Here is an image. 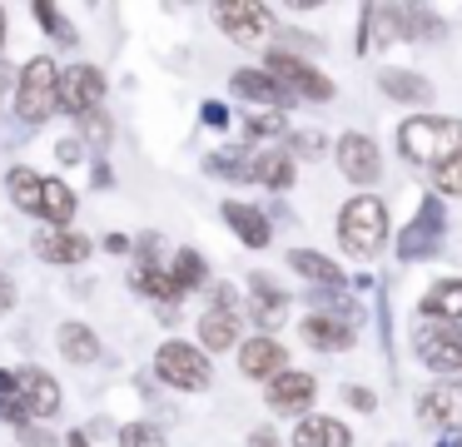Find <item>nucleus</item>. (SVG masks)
Returning a JSON list of instances; mask_svg holds the SVG:
<instances>
[{
  "mask_svg": "<svg viewBox=\"0 0 462 447\" xmlns=\"http://www.w3.org/2000/svg\"><path fill=\"white\" fill-rule=\"evenodd\" d=\"M398 154L418 169H442L462 154V119L448 115H408L398 125Z\"/></svg>",
  "mask_w": 462,
  "mask_h": 447,
  "instance_id": "1",
  "label": "nucleus"
},
{
  "mask_svg": "<svg viewBox=\"0 0 462 447\" xmlns=\"http://www.w3.org/2000/svg\"><path fill=\"white\" fill-rule=\"evenodd\" d=\"M388 238H393V219H388V204L378 194H353L338 209V244L348 258L373 264L388 248Z\"/></svg>",
  "mask_w": 462,
  "mask_h": 447,
  "instance_id": "2",
  "label": "nucleus"
},
{
  "mask_svg": "<svg viewBox=\"0 0 462 447\" xmlns=\"http://www.w3.org/2000/svg\"><path fill=\"white\" fill-rule=\"evenodd\" d=\"M393 248H398V264H428V258H438L442 248H448V199L422 194L418 214L408 219V228H402L398 238H393Z\"/></svg>",
  "mask_w": 462,
  "mask_h": 447,
  "instance_id": "3",
  "label": "nucleus"
},
{
  "mask_svg": "<svg viewBox=\"0 0 462 447\" xmlns=\"http://www.w3.org/2000/svg\"><path fill=\"white\" fill-rule=\"evenodd\" d=\"M60 75L55 55H31L21 65V85H15V115L25 125H45V119L60 109Z\"/></svg>",
  "mask_w": 462,
  "mask_h": 447,
  "instance_id": "4",
  "label": "nucleus"
},
{
  "mask_svg": "<svg viewBox=\"0 0 462 447\" xmlns=\"http://www.w3.org/2000/svg\"><path fill=\"white\" fill-rule=\"evenodd\" d=\"M154 377L174 393H204L214 383V363L199 343H184V338H164L154 348Z\"/></svg>",
  "mask_w": 462,
  "mask_h": 447,
  "instance_id": "5",
  "label": "nucleus"
},
{
  "mask_svg": "<svg viewBox=\"0 0 462 447\" xmlns=\"http://www.w3.org/2000/svg\"><path fill=\"white\" fill-rule=\"evenodd\" d=\"M244 318H249L244 298L234 293L229 284H214L209 308L199 313V348H204V353H239V343H244V333H239Z\"/></svg>",
  "mask_w": 462,
  "mask_h": 447,
  "instance_id": "6",
  "label": "nucleus"
},
{
  "mask_svg": "<svg viewBox=\"0 0 462 447\" xmlns=\"http://www.w3.org/2000/svg\"><path fill=\"white\" fill-rule=\"evenodd\" d=\"M412 358L438 377H462V328L457 323H418Z\"/></svg>",
  "mask_w": 462,
  "mask_h": 447,
  "instance_id": "7",
  "label": "nucleus"
},
{
  "mask_svg": "<svg viewBox=\"0 0 462 447\" xmlns=\"http://www.w3.org/2000/svg\"><path fill=\"white\" fill-rule=\"evenodd\" d=\"M263 70H273V75H279L283 85L293 89V95H299V99H313V105H328V99L338 95V85H333V79L323 75V70L313 65V60L293 55V50H283V45H273V50H269Z\"/></svg>",
  "mask_w": 462,
  "mask_h": 447,
  "instance_id": "8",
  "label": "nucleus"
},
{
  "mask_svg": "<svg viewBox=\"0 0 462 447\" xmlns=\"http://www.w3.org/2000/svg\"><path fill=\"white\" fill-rule=\"evenodd\" d=\"M105 89H110V79H105L100 65H90V60H75V65H65V75H60V115H70V119L100 115Z\"/></svg>",
  "mask_w": 462,
  "mask_h": 447,
  "instance_id": "9",
  "label": "nucleus"
},
{
  "mask_svg": "<svg viewBox=\"0 0 462 447\" xmlns=\"http://www.w3.org/2000/svg\"><path fill=\"white\" fill-rule=\"evenodd\" d=\"M333 164H338V174L348 179V184L373 189L383 179V149H378V139H373V135L348 129V135L333 139Z\"/></svg>",
  "mask_w": 462,
  "mask_h": 447,
  "instance_id": "10",
  "label": "nucleus"
},
{
  "mask_svg": "<svg viewBox=\"0 0 462 447\" xmlns=\"http://www.w3.org/2000/svg\"><path fill=\"white\" fill-rule=\"evenodd\" d=\"M214 25H219L234 45H263V40L273 35V5L229 0V5H214Z\"/></svg>",
  "mask_w": 462,
  "mask_h": 447,
  "instance_id": "11",
  "label": "nucleus"
},
{
  "mask_svg": "<svg viewBox=\"0 0 462 447\" xmlns=\"http://www.w3.org/2000/svg\"><path fill=\"white\" fill-rule=\"evenodd\" d=\"M313 397H319V377H313L309 368H289L283 377H273V383H269L263 403H269L273 417H293V423H299V417H309Z\"/></svg>",
  "mask_w": 462,
  "mask_h": 447,
  "instance_id": "12",
  "label": "nucleus"
},
{
  "mask_svg": "<svg viewBox=\"0 0 462 447\" xmlns=\"http://www.w3.org/2000/svg\"><path fill=\"white\" fill-rule=\"evenodd\" d=\"M418 423L432 433H462V377H438L418 403Z\"/></svg>",
  "mask_w": 462,
  "mask_h": 447,
  "instance_id": "13",
  "label": "nucleus"
},
{
  "mask_svg": "<svg viewBox=\"0 0 462 447\" xmlns=\"http://www.w3.org/2000/svg\"><path fill=\"white\" fill-rule=\"evenodd\" d=\"M229 89L239 99H249V105H263V109H289L293 99H299L273 70H263V65H239L229 75Z\"/></svg>",
  "mask_w": 462,
  "mask_h": 447,
  "instance_id": "14",
  "label": "nucleus"
},
{
  "mask_svg": "<svg viewBox=\"0 0 462 447\" xmlns=\"http://www.w3.org/2000/svg\"><path fill=\"white\" fill-rule=\"evenodd\" d=\"M239 373L249 383H273V377L289 373V348L279 343L273 333H254L239 343Z\"/></svg>",
  "mask_w": 462,
  "mask_h": 447,
  "instance_id": "15",
  "label": "nucleus"
},
{
  "mask_svg": "<svg viewBox=\"0 0 462 447\" xmlns=\"http://www.w3.org/2000/svg\"><path fill=\"white\" fill-rule=\"evenodd\" d=\"M31 254L41 258V264L75 268L95 254V244H90V234H75V228H41V234L31 238Z\"/></svg>",
  "mask_w": 462,
  "mask_h": 447,
  "instance_id": "16",
  "label": "nucleus"
},
{
  "mask_svg": "<svg viewBox=\"0 0 462 447\" xmlns=\"http://www.w3.org/2000/svg\"><path fill=\"white\" fill-rule=\"evenodd\" d=\"M244 308H249V318H254V328H259V333H273V328L289 323V293H283L269 274H254L249 278Z\"/></svg>",
  "mask_w": 462,
  "mask_h": 447,
  "instance_id": "17",
  "label": "nucleus"
},
{
  "mask_svg": "<svg viewBox=\"0 0 462 447\" xmlns=\"http://www.w3.org/2000/svg\"><path fill=\"white\" fill-rule=\"evenodd\" d=\"M219 219L229 224V234L239 238L244 248H269V244H273V219H269V209L244 204V199H224V204H219Z\"/></svg>",
  "mask_w": 462,
  "mask_h": 447,
  "instance_id": "18",
  "label": "nucleus"
},
{
  "mask_svg": "<svg viewBox=\"0 0 462 447\" xmlns=\"http://www.w3.org/2000/svg\"><path fill=\"white\" fill-rule=\"evenodd\" d=\"M21 407L31 423H45V417L60 413V383H55V373H45V368H21Z\"/></svg>",
  "mask_w": 462,
  "mask_h": 447,
  "instance_id": "19",
  "label": "nucleus"
},
{
  "mask_svg": "<svg viewBox=\"0 0 462 447\" xmlns=\"http://www.w3.org/2000/svg\"><path fill=\"white\" fill-rule=\"evenodd\" d=\"M289 447H353V427L333 413H309L293 423Z\"/></svg>",
  "mask_w": 462,
  "mask_h": 447,
  "instance_id": "20",
  "label": "nucleus"
},
{
  "mask_svg": "<svg viewBox=\"0 0 462 447\" xmlns=\"http://www.w3.org/2000/svg\"><path fill=\"white\" fill-rule=\"evenodd\" d=\"M130 288L144 298H154V308H180L184 288L174 284L170 264H160V258H140V264L130 268Z\"/></svg>",
  "mask_w": 462,
  "mask_h": 447,
  "instance_id": "21",
  "label": "nucleus"
},
{
  "mask_svg": "<svg viewBox=\"0 0 462 447\" xmlns=\"http://www.w3.org/2000/svg\"><path fill=\"white\" fill-rule=\"evenodd\" d=\"M55 348H60V358H65V363H75V368L100 363V353H105L100 333H95L90 323H80V318H65V323L55 328Z\"/></svg>",
  "mask_w": 462,
  "mask_h": 447,
  "instance_id": "22",
  "label": "nucleus"
},
{
  "mask_svg": "<svg viewBox=\"0 0 462 447\" xmlns=\"http://www.w3.org/2000/svg\"><path fill=\"white\" fill-rule=\"evenodd\" d=\"M299 338L309 348H319V353H348L353 338H358V328L343 323V318H328V313H309L299 323Z\"/></svg>",
  "mask_w": 462,
  "mask_h": 447,
  "instance_id": "23",
  "label": "nucleus"
},
{
  "mask_svg": "<svg viewBox=\"0 0 462 447\" xmlns=\"http://www.w3.org/2000/svg\"><path fill=\"white\" fill-rule=\"evenodd\" d=\"M422 323H457L462 318V278H438L428 284V293L418 298Z\"/></svg>",
  "mask_w": 462,
  "mask_h": 447,
  "instance_id": "24",
  "label": "nucleus"
},
{
  "mask_svg": "<svg viewBox=\"0 0 462 447\" xmlns=\"http://www.w3.org/2000/svg\"><path fill=\"white\" fill-rule=\"evenodd\" d=\"M378 89L388 99H398V105H432V85L422 75H412V70H398V65H388V70H378Z\"/></svg>",
  "mask_w": 462,
  "mask_h": 447,
  "instance_id": "25",
  "label": "nucleus"
},
{
  "mask_svg": "<svg viewBox=\"0 0 462 447\" xmlns=\"http://www.w3.org/2000/svg\"><path fill=\"white\" fill-rule=\"evenodd\" d=\"M5 194L21 214H35L41 219V199H45V174H35L31 164H11L5 169Z\"/></svg>",
  "mask_w": 462,
  "mask_h": 447,
  "instance_id": "26",
  "label": "nucleus"
},
{
  "mask_svg": "<svg viewBox=\"0 0 462 447\" xmlns=\"http://www.w3.org/2000/svg\"><path fill=\"white\" fill-rule=\"evenodd\" d=\"M289 268L303 274L313 288H343V268L328 254H319V248H289Z\"/></svg>",
  "mask_w": 462,
  "mask_h": 447,
  "instance_id": "27",
  "label": "nucleus"
},
{
  "mask_svg": "<svg viewBox=\"0 0 462 447\" xmlns=\"http://www.w3.org/2000/svg\"><path fill=\"white\" fill-rule=\"evenodd\" d=\"M75 209H80L75 189L65 184V179H45V199H41L45 228H70V224H75Z\"/></svg>",
  "mask_w": 462,
  "mask_h": 447,
  "instance_id": "28",
  "label": "nucleus"
},
{
  "mask_svg": "<svg viewBox=\"0 0 462 447\" xmlns=\"http://www.w3.org/2000/svg\"><path fill=\"white\" fill-rule=\"evenodd\" d=\"M293 179H299V159H293L289 149H283V154H254V184L283 194V189H293Z\"/></svg>",
  "mask_w": 462,
  "mask_h": 447,
  "instance_id": "29",
  "label": "nucleus"
},
{
  "mask_svg": "<svg viewBox=\"0 0 462 447\" xmlns=\"http://www.w3.org/2000/svg\"><path fill=\"white\" fill-rule=\"evenodd\" d=\"M204 169L219 179H239V184H254V154L239 144H219L209 159H204Z\"/></svg>",
  "mask_w": 462,
  "mask_h": 447,
  "instance_id": "30",
  "label": "nucleus"
},
{
  "mask_svg": "<svg viewBox=\"0 0 462 447\" xmlns=\"http://www.w3.org/2000/svg\"><path fill=\"white\" fill-rule=\"evenodd\" d=\"M31 15H35V25H41L45 35L55 40V45H65V50H75V45H80V30L70 25V15H65L60 5H51V0H35V5H31Z\"/></svg>",
  "mask_w": 462,
  "mask_h": 447,
  "instance_id": "31",
  "label": "nucleus"
},
{
  "mask_svg": "<svg viewBox=\"0 0 462 447\" xmlns=\"http://www.w3.org/2000/svg\"><path fill=\"white\" fill-rule=\"evenodd\" d=\"M398 10V35L402 40H442L448 30H442V20L432 15L428 5H393Z\"/></svg>",
  "mask_w": 462,
  "mask_h": 447,
  "instance_id": "32",
  "label": "nucleus"
},
{
  "mask_svg": "<svg viewBox=\"0 0 462 447\" xmlns=\"http://www.w3.org/2000/svg\"><path fill=\"white\" fill-rule=\"evenodd\" d=\"M170 274H174V284H180L184 293L209 288V264H204L199 248H174V254H170Z\"/></svg>",
  "mask_w": 462,
  "mask_h": 447,
  "instance_id": "33",
  "label": "nucleus"
},
{
  "mask_svg": "<svg viewBox=\"0 0 462 447\" xmlns=\"http://www.w3.org/2000/svg\"><path fill=\"white\" fill-rule=\"evenodd\" d=\"M309 303H313V313L343 318V323H353V328L363 323V303H358L353 293H343V288H313V293H309Z\"/></svg>",
  "mask_w": 462,
  "mask_h": 447,
  "instance_id": "34",
  "label": "nucleus"
},
{
  "mask_svg": "<svg viewBox=\"0 0 462 447\" xmlns=\"http://www.w3.org/2000/svg\"><path fill=\"white\" fill-rule=\"evenodd\" d=\"M289 119L279 115V109H263V115H244V139L249 144H269V139H283L289 144Z\"/></svg>",
  "mask_w": 462,
  "mask_h": 447,
  "instance_id": "35",
  "label": "nucleus"
},
{
  "mask_svg": "<svg viewBox=\"0 0 462 447\" xmlns=\"http://www.w3.org/2000/svg\"><path fill=\"white\" fill-rule=\"evenodd\" d=\"M289 154L293 159H323V154H333V144L319 135V129H293V135H289Z\"/></svg>",
  "mask_w": 462,
  "mask_h": 447,
  "instance_id": "36",
  "label": "nucleus"
},
{
  "mask_svg": "<svg viewBox=\"0 0 462 447\" xmlns=\"http://www.w3.org/2000/svg\"><path fill=\"white\" fill-rule=\"evenodd\" d=\"M115 437H120V447H170V437L154 423H125Z\"/></svg>",
  "mask_w": 462,
  "mask_h": 447,
  "instance_id": "37",
  "label": "nucleus"
},
{
  "mask_svg": "<svg viewBox=\"0 0 462 447\" xmlns=\"http://www.w3.org/2000/svg\"><path fill=\"white\" fill-rule=\"evenodd\" d=\"M432 194L442 199H462V154L448 159L442 169H432Z\"/></svg>",
  "mask_w": 462,
  "mask_h": 447,
  "instance_id": "38",
  "label": "nucleus"
},
{
  "mask_svg": "<svg viewBox=\"0 0 462 447\" xmlns=\"http://www.w3.org/2000/svg\"><path fill=\"white\" fill-rule=\"evenodd\" d=\"M80 129H85V139H90V144H95V159H100L105 149H110V135H115V129H110V115H105V109H100V115L80 119Z\"/></svg>",
  "mask_w": 462,
  "mask_h": 447,
  "instance_id": "39",
  "label": "nucleus"
},
{
  "mask_svg": "<svg viewBox=\"0 0 462 447\" xmlns=\"http://www.w3.org/2000/svg\"><path fill=\"white\" fill-rule=\"evenodd\" d=\"M15 442L21 447H55V433H41V423H25V427H15Z\"/></svg>",
  "mask_w": 462,
  "mask_h": 447,
  "instance_id": "40",
  "label": "nucleus"
},
{
  "mask_svg": "<svg viewBox=\"0 0 462 447\" xmlns=\"http://www.w3.org/2000/svg\"><path fill=\"white\" fill-rule=\"evenodd\" d=\"M199 119H204L209 129H224V125H229V105H224V99H204V105H199Z\"/></svg>",
  "mask_w": 462,
  "mask_h": 447,
  "instance_id": "41",
  "label": "nucleus"
},
{
  "mask_svg": "<svg viewBox=\"0 0 462 447\" xmlns=\"http://www.w3.org/2000/svg\"><path fill=\"white\" fill-rule=\"evenodd\" d=\"M283 35H289V45H283V50H293V55H303V60H309L313 50H319V40H313V30H283Z\"/></svg>",
  "mask_w": 462,
  "mask_h": 447,
  "instance_id": "42",
  "label": "nucleus"
},
{
  "mask_svg": "<svg viewBox=\"0 0 462 447\" xmlns=\"http://www.w3.org/2000/svg\"><path fill=\"white\" fill-rule=\"evenodd\" d=\"M55 159H60V164H80L85 159V139H60V144H55Z\"/></svg>",
  "mask_w": 462,
  "mask_h": 447,
  "instance_id": "43",
  "label": "nucleus"
},
{
  "mask_svg": "<svg viewBox=\"0 0 462 447\" xmlns=\"http://www.w3.org/2000/svg\"><path fill=\"white\" fill-rule=\"evenodd\" d=\"M343 397H348V403L358 407V413H373V407H378V397H373L363 383H348V387H343Z\"/></svg>",
  "mask_w": 462,
  "mask_h": 447,
  "instance_id": "44",
  "label": "nucleus"
},
{
  "mask_svg": "<svg viewBox=\"0 0 462 447\" xmlns=\"http://www.w3.org/2000/svg\"><path fill=\"white\" fill-rule=\"evenodd\" d=\"M15 85H21V75H15V70L5 65V60H0V109H5V99L15 105Z\"/></svg>",
  "mask_w": 462,
  "mask_h": 447,
  "instance_id": "45",
  "label": "nucleus"
},
{
  "mask_svg": "<svg viewBox=\"0 0 462 447\" xmlns=\"http://www.w3.org/2000/svg\"><path fill=\"white\" fill-rule=\"evenodd\" d=\"M90 184H95V189H110V184H115V169L105 164V159H95V164H90Z\"/></svg>",
  "mask_w": 462,
  "mask_h": 447,
  "instance_id": "46",
  "label": "nucleus"
},
{
  "mask_svg": "<svg viewBox=\"0 0 462 447\" xmlns=\"http://www.w3.org/2000/svg\"><path fill=\"white\" fill-rule=\"evenodd\" d=\"M249 447H283V442L273 437V427H254V433H249Z\"/></svg>",
  "mask_w": 462,
  "mask_h": 447,
  "instance_id": "47",
  "label": "nucleus"
},
{
  "mask_svg": "<svg viewBox=\"0 0 462 447\" xmlns=\"http://www.w3.org/2000/svg\"><path fill=\"white\" fill-rule=\"evenodd\" d=\"M11 308H15V284L5 278V284H0V318L11 313Z\"/></svg>",
  "mask_w": 462,
  "mask_h": 447,
  "instance_id": "48",
  "label": "nucleus"
},
{
  "mask_svg": "<svg viewBox=\"0 0 462 447\" xmlns=\"http://www.w3.org/2000/svg\"><path fill=\"white\" fill-rule=\"evenodd\" d=\"M65 447H95V442H90V427H75V433H65Z\"/></svg>",
  "mask_w": 462,
  "mask_h": 447,
  "instance_id": "49",
  "label": "nucleus"
},
{
  "mask_svg": "<svg viewBox=\"0 0 462 447\" xmlns=\"http://www.w3.org/2000/svg\"><path fill=\"white\" fill-rule=\"evenodd\" d=\"M105 248H110V254H130V238H125V234H105Z\"/></svg>",
  "mask_w": 462,
  "mask_h": 447,
  "instance_id": "50",
  "label": "nucleus"
},
{
  "mask_svg": "<svg viewBox=\"0 0 462 447\" xmlns=\"http://www.w3.org/2000/svg\"><path fill=\"white\" fill-rule=\"evenodd\" d=\"M5 35H11V15H5V5H0V50H5Z\"/></svg>",
  "mask_w": 462,
  "mask_h": 447,
  "instance_id": "51",
  "label": "nucleus"
},
{
  "mask_svg": "<svg viewBox=\"0 0 462 447\" xmlns=\"http://www.w3.org/2000/svg\"><path fill=\"white\" fill-rule=\"evenodd\" d=\"M432 447H462V437H438Z\"/></svg>",
  "mask_w": 462,
  "mask_h": 447,
  "instance_id": "52",
  "label": "nucleus"
},
{
  "mask_svg": "<svg viewBox=\"0 0 462 447\" xmlns=\"http://www.w3.org/2000/svg\"><path fill=\"white\" fill-rule=\"evenodd\" d=\"M0 284H5V274H0Z\"/></svg>",
  "mask_w": 462,
  "mask_h": 447,
  "instance_id": "53",
  "label": "nucleus"
}]
</instances>
